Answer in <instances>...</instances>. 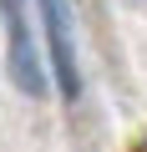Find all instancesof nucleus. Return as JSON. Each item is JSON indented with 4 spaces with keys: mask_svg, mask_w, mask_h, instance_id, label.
Wrapping results in <instances>:
<instances>
[{
    "mask_svg": "<svg viewBox=\"0 0 147 152\" xmlns=\"http://www.w3.org/2000/svg\"><path fill=\"white\" fill-rule=\"evenodd\" d=\"M46 20V46H51V71L66 102L81 96V66H76V31H71V0H36Z\"/></svg>",
    "mask_w": 147,
    "mask_h": 152,
    "instance_id": "obj_2",
    "label": "nucleus"
},
{
    "mask_svg": "<svg viewBox=\"0 0 147 152\" xmlns=\"http://www.w3.org/2000/svg\"><path fill=\"white\" fill-rule=\"evenodd\" d=\"M0 20H5V36H10V51H5V71L20 96H46V66H41V51L31 41V20H26V0H0Z\"/></svg>",
    "mask_w": 147,
    "mask_h": 152,
    "instance_id": "obj_1",
    "label": "nucleus"
}]
</instances>
